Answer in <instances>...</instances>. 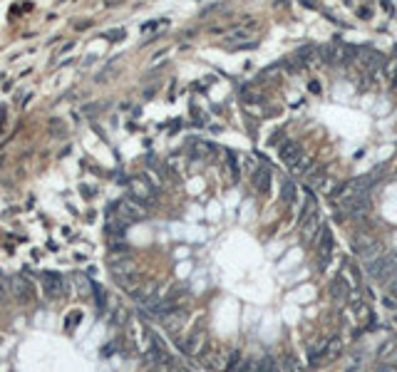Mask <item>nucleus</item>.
Wrapping results in <instances>:
<instances>
[{
    "instance_id": "obj_25",
    "label": "nucleus",
    "mask_w": 397,
    "mask_h": 372,
    "mask_svg": "<svg viewBox=\"0 0 397 372\" xmlns=\"http://www.w3.org/2000/svg\"><path fill=\"white\" fill-rule=\"evenodd\" d=\"M397 350V345L392 343V340H390V343H385L383 347H380V350H377V355H380V358H390V355H392V352H395Z\"/></svg>"
},
{
    "instance_id": "obj_14",
    "label": "nucleus",
    "mask_w": 397,
    "mask_h": 372,
    "mask_svg": "<svg viewBox=\"0 0 397 372\" xmlns=\"http://www.w3.org/2000/svg\"><path fill=\"white\" fill-rule=\"evenodd\" d=\"M270 186V172L266 166H261V169H256L254 172V189L258 194H266Z\"/></svg>"
},
{
    "instance_id": "obj_20",
    "label": "nucleus",
    "mask_w": 397,
    "mask_h": 372,
    "mask_svg": "<svg viewBox=\"0 0 397 372\" xmlns=\"http://www.w3.org/2000/svg\"><path fill=\"white\" fill-rule=\"evenodd\" d=\"M318 58H320V62H335V58H338V47L323 45V47L318 50Z\"/></svg>"
},
{
    "instance_id": "obj_17",
    "label": "nucleus",
    "mask_w": 397,
    "mask_h": 372,
    "mask_svg": "<svg viewBox=\"0 0 397 372\" xmlns=\"http://www.w3.org/2000/svg\"><path fill=\"white\" fill-rule=\"evenodd\" d=\"M256 372H281V365L273 355H263V358L256 362Z\"/></svg>"
},
{
    "instance_id": "obj_11",
    "label": "nucleus",
    "mask_w": 397,
    "mask_h": 372,
    "mask_svg": "<svg viewBox=\"0 0 397 372\" xmlns=\"http://www.w3.org/2000/svg\"><path fill=\"white\" fill-rule=\"evenodd\" d=\"M201 362H204V367H209V370H224L226 367V362H224V355L211 347V350H206L204 355H201Z\"/></svg>"
},
{
    "instance_id": "obj_19",
    "label": "nucleus",
    "mask_w": 397,
    "mask_h": 372,
    "mask_svg": "<svg viewBox=\"0 0 397 372\" xmlns=\"http://www.w3.org/2000/svg\"><path fill=\"white\" fill-rule=\"evenodd\" d=\"M281 201L283 203H293L296 201V184L293 181H283V186H281Z\"/></svg>"
},
{
    "instance_id": "obj_24",
    "label": "nucleus",
    "mask_w": 397,
    "mask_h": 372,
    "mask_svg": "<svg viewBox=\"0 0 397 372\" xmlns=\"http://www.w3.org/2000/svg\"><path fill=\"white\" fill-rule=\"evenodd\" d=\"M313 214H315V199H313V194H308V201H305V206H303V211H300V221H305V218Z\"/></svg>"
},
{
    "instance_id": "obj_6",
    "label": "nucleus",
    "mask_w": 397,
    "mask_h": 372,
    "mask_svg": "<svg viewBox=\"0 0 397 372\" xmlns=\"http://www.w3.org/2000/svg\"><path fill=\"white\" fill-rule=\"evenodd\" d=\"M278 154H281V161H283L285 166H291V169H296L298 164H300V159H303V152H300V146L296 142H285Z\"/></svg>"
},
{
    "instance_id": "obj_23",
    "label": "nucleus",
    "mask_w": 397,
    "mask_h": 372,
    "mask_svg": "<svg viewBox=\"0 0 397 372\" xmlns=\"http://www.w3.org/2000/svg\"><path fill=\"white\" fill-rule=\"evenodd\" d=\"M132 295H134V298H137L139 303H147L149 298H152V295H154V286H142L139 290H134Z\"/></svg>"
},
{
    "instance_id": "obj_28",
    "label": "nucleus",
    "mask_w": 397,
    "mask_h": 372,
    "mask_svg": "<svg viewBox=\"0 0 397 372\" xmlns=\"http://www.w3.org/2000/svg\"><path fill=\"white\" fill-rule=\"evenodd\" d=\"M311 92H313V95H318V92H320V85H318L315 80H313V82H311Z\"/></svg>"
},
{
    "instance_id": "obj_21",
    "label": "nucleus",
    "mask_w": 397,
    "mask_h": 372,
    "mask_svg": "<svg viewBox=\"0 0 397 372\" xmlns=\"http://www.w3.org/2000/svg\"><path fill=\"white\" fill-rule=\"evenodd\" d=\"M340 352H342V340L340 338H333V340L326 345V358L333 360V358H338Z\"/></svg>"
},
{
    "instance_id": "obj_8",
    "label": "nucleus",
    "mask_w": 397,
    "mask_h": 372,
    "mask_svg": "<svg viewBox=\"0 0 397 372\" xmlns=\"http://www.w3.org/2000/svg\"><path fill=\"white\" fill-rule=\"evenodd\" d=\"M43 281H45V293L50 298H60L65 293V281L60 273H43Z\"/></svg>"
},
{
    "instance_id": "obj_2",
    "label": "nucleus",
    "mask_w": 397,
    "mask_h": 372,
    "mask_svg": "<svg viewBox=\"0 0 397 372\" xmlns=\"http://www.w3.org/2000/svg\"><path fill=\"white\" fill-rule=\"evenodd\" d=\"M112 209L119 214V221H122V224H137V221H142L144 216H147L144 203H142V201H137L134 196L122 199L119 203H114Z\"/></svg>"
},
{
    "instance_id": "obj_9",
    "label": "nucleus",
    "mask_w": 397,
    "mask_h": 372,
    "mask_svg": "<svg viewBox=\"0 0 397 372\" xmlns=\"http://www.w3.org/2000/svg\"><path fill=\"white\" fill-rule=\"evenodd\" d=\"M318 253H320V271H323L328 258H330V253H333V233H330L328 226L320 229V246H318Z\"/></svg>"
},
{
    "instance_id": "obj_27",
    "label": "nucleus",
    "mask_w": 397,
    "mask_h": 372,
    "mask_svg": "<svg viewBox=\"0 0 397 372\" xmlns=\"http://www.w3.org/2000/svg\"><path fill=\"white\" fill-rule=\"evenodd\" d=\"M236 372H256V362L254 360H246V362H241L239 365V370Z\"/></svg>"
},
{
    "instance_id": "obj_4",
    "label": "nucleus",
    "mask_w": 397,
    "mask_h": 372,
    "mask_svg": "<svg viewBox=\"0 0 397 372\" xmlns=\"http://www.w3.org/2000/svg\"><path fill=\"white\" fill-rule=\"evenodd\" d=\"M129 194H132L137 201H142V203H152L156 196L154 186L149 184L147 179H142V176H134V179L129 181Z\"/></svg>"
},
{
    "instance_id": "obj_22",
    "label": "nucleus",
    "mask_w": 397,
    "mask_h": 372,
    "mask_svg": "<svg viewBox=\"0 0 397 372\" xmlns=\"http://www.w3.org/2000/svg\"><path fill=\"white\" fill-rule=\"evenodd\" d=\"M239 365H241V350H231V355H228L226 367H224V370H226V372H236V370H239Z\"/></svg>"
},
{
    "instance_id": "obj_29",
    "label": "nucleus",
    "mask_w": 397,
    "mask_h": 372,
    "mask_svg": "<svg viewBox=\"0 0 397 372\" xmlns=\"http://www.w3.org/2000/svg\"><path fill=\"white\" fill-rule=\"evenodd\" d=\"M383 372H397V370H395V367H390V365H385Z\"/></svg>"
},
{
    "instance_id": "obj_1",
    "label": "nucleus",
    "mask_w": 397,
    "mask_h": 372,
    "mask_svg": "<svg viewBox=\"0 0 397 372\" xmlns=\"http://www.w3.org/2000/svg\"><path fill=\"white\" fill-rule=\"evenodd\" d=\"M112 278L119 283L122 290L127 293H134L142 288V275L137 271L134 261L132 258H119V261H112Z\"/></svg>"
},
{
    "instance_id": "obj_16",
    "label": "nucleus",
    "mask_w": 397,
    "mask_h": 372,
    "mask_svg": "<svg viewBox=\"0 0 397 372\" xmlns=\"http://www.w3.org/2000/svg\"><path fill=\"white\" fill-rule=\"evenodd\" d=\"M228 43H254V25H248V28H243V30H233L231 35L226 38Z\"/></svg>"
},
{
    "instance_id": "obj_12",
    "label": "nucleus",
    "mask_w": 397,
    "mask_h": 372,
    "mask_svg": "<svg viewBox=\"0 0 397 372\" xmlns=\"http://www.w3.org/2000/svg\"><path fill=\"white\" fill-rule=\"evenodd\" d=\"M348 293H350V286H348L345 275H335L333 283H330V295H333L338 303H342L345 298H348Z\"/></svg>"
},
{
    "instance_id": "obj_13",
    "label": "nucleus",
    "mask_w": 397,
    "mask_h": 372,
    "mask_svg": "<svg viewBox=\"0 0 397 372\" xmlns=\"http://www.w3.org/2000/svg\"><path fill=\"white\" fill-rule=\"evenodd\" d=\"M201 343H204V328H196L191 335H189V340H184L182 350H184L186 355H196L199 347H201Z\"/></svg>"
},
{
    "instance_id": "obj_15",
    "label": "nucleus",
    "mask_w": 397,
    "mask_h": 372,
    "mask_svg": "<svg viewBox=\"0 0 397 372\" xmlns=\"http://www.w3.org/2000/svg\"><path fill=\"white\" fill-rule=\"evenodd\" d=\"M184 320H186V313H184V310L174 308L171 313H167V315H164V328H167V330H171V332H176V328H179V325H182Z\"/></svg>"
},
{
    "instance_id": "obj_26",
    "label": "nucleus",
    "mask_w": 397,
    "mask_h": 372,
    "mask_svg": "<svg viewBox=\"0 0 397 372\" xmlns=\"http://www.w3.org/2000/svg\"><path fill=\"white\" fill-rule=\"evenodd\" d=\"M95 298H97V308H99V310H104V303H107V295H104V290H102V286H95Z\"/></svg>"
},
{
    "instance_id": "obj_5",
    "label": "nucleus",
    "mask_w": 397,
    "mask_h": 372,
    "mask_svg": "<svg viewBox=\"0 0 397 372\" xmlns=\"http://www.w3.org/2000/svg\"><path fill=\"white\" fill-rule=\"evenodd\" d=\"M13 293H15V298L20 301V305H30V303L35 301V288L30 286V281L23 278V275L13 278Z\"/></svg>"
},
{
    "instance_id": "obj_18",
    "label": "nucleus",
    "mask_w": 397,
    "mask_h": 372,
    "mask_svg": "<svg viewBox=\"0 0 397 372\" xmlns=\"http://www.w3.org/2000/svg\"><path fill=\"white\" fill-rule=\"evenodd\" d=\"M353 60H357V47H353V45H340V47H338V58H335V62L348 65V62H353Z\"/></svg>"
},
{
    "instance_id": "obj_7",
    "label": "nucleus",
    "mask_w": 397,
    "mask_h": 372,
    "mask_svg": "<svg viewBox=\"0 0 397 372\" xmlns=\"http://www.w3.org/2000/svg\"><path fill=\"white\" fill-rule=\"evenodd\" d=\"M318 231H320V216L318 214H313L305 221H300V238H303V244H313Z\"/></svg>"
},
{
    "instance_id": "obj_30",
    "label": "nucleus",
    "mask_w": 397,
    "mask_h": 372,
    "mask_svg": "<svg viewBox=\"0 0 397 372\" xmlns=\"http://www.w3.org/2000/svg\"><path fill=\"white\" fill-rule=\"evenodd\" d=\"M392 295H395V301H397V281H395V286H392Z\"/></svg>"
},
{
    "instance_id": "obj_3",
    "label": "nucleus",
    "mask_w": 397,
    "mask_h": 372,
    "mask_svg": "<svg viewBox=\"0 0 397 372\" xmlns=\"http://www.w3.org/2000/svg\"><path fill=\"white\" fill-rule=\"evenodd\" d=\"M368 273L380 283L392 281V275L397 273V253H387V256H380L377 261H372L368 266Z\"/></svg>"
},
{
    "instance_id": "obj_10",
    "label": "nucleus",
    "mask_w": 397,
    "mask_h": 372,
    "mask_svg": "<svg viewBox=\"0 0 397 372\" xmlns=\"http://www.w3.org/2000/svg\"><path fill=\"white\" fill-rule=\"evenodd\" d=\"M357 60H360V65L363 67H368V70H375V67H380L385 62V58L380 52H375V50H370V47H363V50H357Z\"/></svg>"
}]
</instances>
